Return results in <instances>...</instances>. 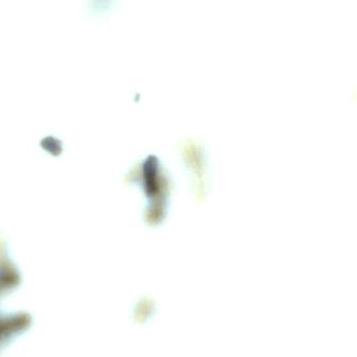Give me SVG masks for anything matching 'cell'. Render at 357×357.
<instances>
[{
    "mask_svg": "<svg viewBox=\"0 0 357 357\" xmlns=\"http://www.w3.org/2000/svg\"><path fill=\"white\" fill-rule=\"evenodd\" d=\"M137 181L142 183L152 203L148 210V222L151 225H157L165 218L167 197L171 192V180L169 176L161 169L158 161L151 157L146 163L132 171L129 181Z\"/></svg>",
    "mask_w": 357,
    "mask_h": 357,
    "instance_id": "cell-1",
    "label": "cell"
},
{
    "mask_svg": "<svg viewBox=\"0 0 357 357\" xmlns=\"http://www.w3.org/2000/svg\"><path fill=\"white\" fill-rule=\"evenodd\" d=\"M183 156H184L186 165L193 173L195 177V188L197 197H203L206 195V169L205 161L202 155L201 146L189 140L186 144L182 146Z\"/></svg>",
    "mask_w": 357,
    "mask_h": 357,
    "instance_id": "cell-2",
    "label": "cell"
}]
</instances>
